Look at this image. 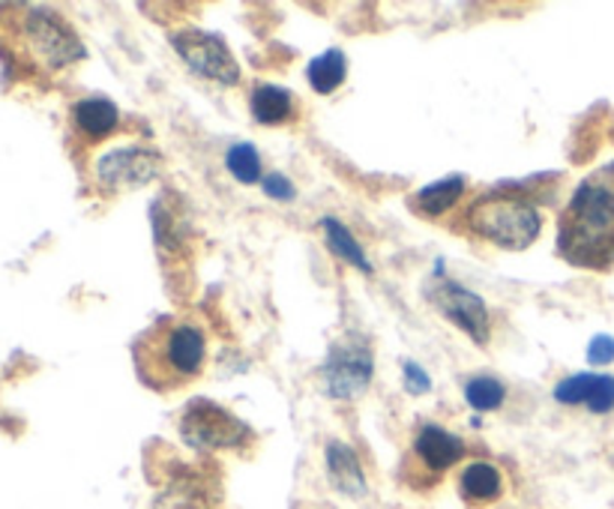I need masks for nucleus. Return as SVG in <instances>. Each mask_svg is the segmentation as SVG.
<instances>
[{
    "instance_id": "12",
    "label": "nucleus",
    "mask_w": 614,
    "mask_h": 509,
    "mask_svg": "<svg viewBox=\"0 0 614 509\" xmlns=\"http://www.w3.org/2000/svg\"><path fill=\"white\" fill-rule=\"evenodd\" d=\"M459 498L465 500L471 509H486L492 503H498L507 491V479H504V470L498 465H492L486 458H477V462H467L459 474Z\"/></svg>"
},
{
    "instance_id": "19",
    "label": "nucleus",
    "mask_w": 614,
    "mask_h": 509,
    "mask_svg": "<svg viewBox=\"0 0 614 509\" xmlns=\"http://www.w3.org/2000/svg\"><path fill=\"white\" fill-rule=\"evenodd\" d=\"M465 399L474 411L488 414V411H498L500 404H504L507 387H504V381L495 378V375H474V378L465 383Z\"/></svg>"
},
{
    "instance_id": "14",
    "label": "nucleus",
    "mask_w": 614,
    "mask_h": 509,
    "mask_svg": "<svg viewBox=\"0 0 614 509\" xmlns=\"http://www.w3.org/2000/svg\"><path fill=\"white\" fill-rule=\"evenodd\" d=\"M249 111H252L255 123L261 127H288L300 117L297 99L291 90L270 82H258L249 94Z\"/></svg>"
},
{
    "instance_id": "13",
    "label": "nucleus",
    "mask_w": 614,
    "mask_h": 509,
    "mask_svg": "<svg viewBox=\"0 0 614 509\" xmlns=\"http://www.w3.org/2000/svg\"><path fill=\"white\" fill-rule=\"evenodd\" d=\"M324 462H327V477L333 488L345 495V498H363L369 491V479L360 465V456L354 453V446L345 441H330L324 450Z\"/></svg>"
},
{
    "instance_id": "10",
    "label": "nucleus",
    "mask_w": 614,
    "mask_h": 509,
    "mask_svg": "<svg viewBox=\"0 0 614 509\" xmlns=\"http://www.w3.org/2000/svg\"><path fill=\"white\" fill-rule=\"evenodd\" d=\"M432 306L444 315L450 324L465 333L467 339L477 342L486 348L492 339V318H488L486 300L467 291V288L455 285V282H444L441 288L432 291Z\"/></svg>"
},
{
    "instance_id": "7",
    "label": "nucleus",
    "mask_w": 614,
    "mask_h": 509,
    "mask_svg": "<svg viewBox=\"0 0 614 509\" xmlns=\"http://www.w3.org/2000/svg\"><path fill=\"white\" fill-rule=\"evenodd\" d=\"M24 48L31 54L36 66H43L49 73H61L66 66L85 61L87 48L73 31V24L64 22L57 12L31 10L22 22Z\"/></svg>"
},
{
    "instance_id": "22",
    "label": "nucleus",
    "mask_w": 614,
    "mask_h": 509,
    "mask_svg": "<svg viewBox=\"0 0 614 509\" xmlns=\"http://www.w3.org/2000/svg\"><path fill=\"white\" fill-rule=\"evenodd\" d=\"M588 411L596 416L612 414L614 411V375H596L591 396H588Z\"/></svg>"
},
{
    "instance_id": "23",
    "label": "nucleus",
    "mask_w": 614,
    "mask_h": 509,
    "mask_svg": "<svg viewBox=\"0 0 614 509\" xmlns=\"http://www.w3.org/2000/svg\"><path fill=\"white\" fill-rule=\"evenodd\" d=\"M402 378H405V387H408V393L413 396H423L432 390V378L426 375V369L420 362L413 360H405L402 362Z\"/></svg>"
},
{
    "instance_id": "24",
    "label": "nucleus",
    "mask_w": 614,
    "mask_h": 509,
    "mask_svg": "<svg viewBox=\"0 0 614 509\" xmlns=\"http://www.w3.org/2000/svg\"><path fill=\"white\" fill-rule=\"evenodd\" d=\"M261 189H265L267 198H273V202H294V183L282 177V174H267L265 181H261Z\"/></svg>"
},
{
    "instance_id": "16",
    "label": "nucleus",
    "mask_w": 614,
    "mask_h": 509,
    "mask_svg": "<svg viewBox=\"0 0 614 509\" xmlns=\"http://www.w3.org/2000/svg\"><path fill=\"white\" fill-rule=\"evenodd\" d=\"M465 195V177H444V181L429 183L423 189L411 195V210L423 219H441L444 213L455 210V204Z\"/></svg>"
},
{
    "instance_id": "6",
    "label": "nucleus",
    "mask_w": 614,
    "mask_h": 509,
    "mask_svg": "<svg viewBox=\"0 0 614 509\" xmlns=\"http://www.w3.org/2000/svg\"><path fill=\"white\" fill-rule=\"evenodd\" d=\"M465 437L446 432L444 425L423 423L417 429L411 450H408V456H405V483L411 488H417V491L434 488L462 458H465Z\"/></svg>"
},
{
    "instance_id": "21",
    "label": "nucleus",
    "mask_w": 614,
    "mask_h": 509,
    "mask_svg": "<svg viewBox=\"0 0 614 509\" xmlns=\"http://www.w3.org/2000/svg\"><path fill=\"white\" fill-rule=\"evenodd\" d=\"M593 383H596V375H591V371L570 375V378H563V381L554 387V399L561 404H584L588 402V396H591Z\"/></svg>"
},
{
    "instance_id": "1",
    "label": "nucleus",
    "mask_w": 614,
    "mask_h": 509,
    "mask_svg": "<svg viewBox=\"0 0 614 509\" xmlns=\"http://www.w3.org/2000/svg\"><path fill=\"white\" fill-rule=\"evenodd\" d=\"M138 381L153 393H177L202 378L207 366V333L190 318H160L136 339Z\"/></svg>"
},
{
    "instance_id": "17",
    "label": "nucleus",
    "mask_w": 614,
    "mask_h": 509,
    "mask_svg": "<svg viewBox=\"0 0 614 509\" xmlns=\"http://www.w3.org/2000/svg\"><path fill=\"white\" fill-rule=\"evenodd\" d=\"M321 231H324V240H327V249L333 254H340L342 261L351 267H357L363 273H371L375 267H371L369 254L357 243V237L351 234V228L340 219H333V216H324L321 219Z\"/></svg>"
},
{
    "instance_id": "11",
    "label": "nucleus",
    "mask_w": 614,
    "mask_h": 509,
    "mask_svg": "<svg viewBox=\"0 0 614 509\" xmlns=\"http://www.w3.org/2000/svg\"><path fill=\"white\" fill-rule=\"evenodd\" d=\"M150 509H223V488L207 474L183 470L160 488Z\"/></svg>"
},
{
    "instance_id": "26",
    "label": "nucleus",
    "mask_w": 614,
    "mask_h": 509,
    "mask_svg": "<svg viewBox=\"0 0 614 509\" xmlns=\"http://www.w3.org/2000/svg\"><path fill=\"white\" fill-rule=\"evenodd\" d=\"M591 177L596 183H600V186H603V189L608 192V195H612V198H614V162H608L605 169H600V171H596V174H591Z\"/></svg>"
},
{
    "instance_id": "5",
    "label": "nucleus",
    "mask_w": 614,
    "mask_h": 509,
    "mask_svg": "<svg viewBox=\"0 0 614 509\" xmlns=\"http://www.w3.org/2000/svg\"><path fill=\"white\" fill-rule=\"evenodd\" d=\"M375 375L371 345L357 333H345L333 342L319 369L321 393L333 402H354L369 390Z\"/></svg>"
},
{
    "instance_id": "3",
    "label": "nucleus",
    "mask_w": 614,
    "mask_h": 509,
    "mask_svg": "<svg viewBox=\"0 0 614 509\" xmlns=\"http://www.w3.org/2000/svg\"><path fill=\"white\" fill-rule=\"evenodd\" d=\"M459 225L477 234L495 249L504 252H525L537 243L542 231V213L534 198L525 195L519 186H498L477 195L467 204Z\"/></svg>"
},
{
    "instance_id": "8",
    "label": "nucleus",
    "mask_w": 614,
    "mask_h": 509,
    "mask_svg": "<svg viewBox=\"0 0 614 509\" xmlns=\"http://www.w3.org/2000/svg\"><path fill=\"white\" fill-rule=\"evenodd\" d=\"M160 150L144 148V144H120L96 160L94 181L96 189L115 198V195H127V192L148 186L150 181L160 177Z\"/></svg>"
},
{
    "instance_id": "25",
    "label": "nucleus",
    "mask_w": 614,
    "mask_h": 509,
    "mask_svg": "<svg viewBox=\"0 0 614 509\" xmlns=\"http://www.w3.org/2000/svg\"><path fill=\"white\" fill-rule=\"evenodd\" d=\"M588 360H591L593 366H608V362H614L612 336H593L591 345H588Z\"/></svg>"
},
{
    "instance_id": "15",
    "label": "nucleus",
    "mask_w": 614,
    "mask_h": 509,
    "mask_svg": "<svg viewBox=\"0 0 614 509\" xmlns=\"http://www.w3.org/2000/svg\"><path fill=\"white\" fill-rule=\"evenodd\" d=\"M73 123L82 139L103 141L120 123V108L106 96H87V99H78L73 106Z\"/></svg>"
},
{
    "instance_id": "9",
    "label": "nucleus",
    "mask_w": 614,
    "mask_h": 509,
    "mask_svg": "<svg viewBox=\"0 0 614 509\" xmlns=\"http://www.w3.org/2000/svg\"><path fill=\"white\" fill-rule=\"evenodd\" d=\"M171 48L181 54L183 64L204 82H216L223 87H234L240 82V64L219 33L183 28V31L171 33Z\"/></svg>"
},
{
    "instance_id": "2",
    "label": "nucleus",
    "mask_w": 614,
    "mask_h": 509,
    "mask_svg": "<svg viewBox=\"0 0 614 509\" xmlns=\"http://www.w3.org/2000/svg\"><path fill=\"white\" fill-rule=\"evenodd\" d=\"M558 254L582 270L614 267V198L588 177L558 219Z\"/></svg>"
},
{
    "instance_id": "18",
    "label": "nucleus",
    "mask_w": 614,
    "mask_h": 509,
    "mask_svg": "<svg viewBox=\"0 0 614 509\" xmlns=\"http://www.w3.org/2000/svg\"><path fill=\"white\" fill-rule=\"evenodd\" d=\"M306 78L315 94H333V90H340V87L345 85V78H348V57H345L340 48H330V52L309 61Z\"/></svg>"
},
{
    "instance_id": "4",
    "label": "nucleus",
    "mask_w": 614,
    "mask_h": 509,
    "mask_svg": "<svg viewBox=\"0 0 614 509\" xmlns=\"http://www.w3.org/2000/svg\"><path fill=\"white\" fill-rule=\"evenodd\" d=\"M177 429H181L183 444L202 453H223V450H240L252 441V429L231 414L228 408L216 404L213 399H190L183 404L181 416H177Z\"/></svg>"
},
{
    "instance_id": "20",
    "label": "nucleus",
    "mask_w": 614,
    "mask_h": 509,
    "mask_svg": "<svg viewBox=\"0 0 614 509\" xmlns=\"http://www.w3.org/2000/svg\"><path fill=\"white\" fill-rule=\"evenodd\" d=\"M225 169L231 171V177L237 183H244V186H255V183H261V156H258V150L252 144H234L228 148L225 153Z\"/></svg>"
}]
</instances>
